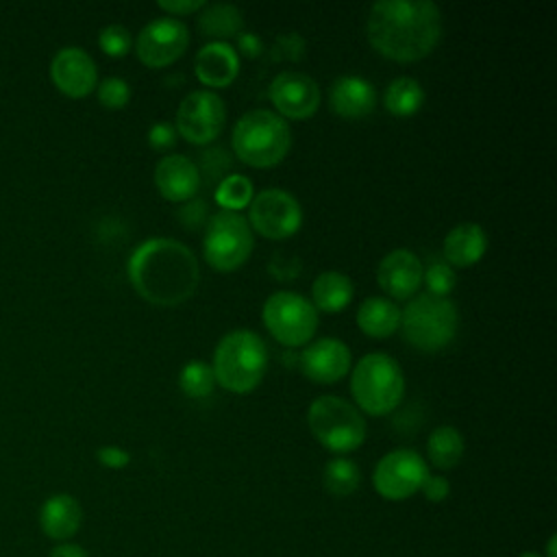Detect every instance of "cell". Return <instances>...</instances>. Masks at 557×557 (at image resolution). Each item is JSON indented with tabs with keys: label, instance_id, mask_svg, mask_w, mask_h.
Returning <instances> with one entry per match:
<instances>
[{
	"label": "cell",
	"instance_id": "6da1fadb",
	"mask_svg": "<svg viewBox=\"0 0 557 557\" xmlns=\"http://www.w3.org/2000/svg\"><path fill=\"white\" fill-rule=\"evenodd\" d=\"M366 37L385 59L416 63L442 39V11L429 0H381L366 17Z\"/></svg>",
	"mask_w": 557,
	"mask_h": 557
},
{
	"label": "cell",
	"instance_id": "7a4b0ae2",
	"mask_svg": "<svg viewBox=\"0 0 557 557\" xmlns=\"http://www.w3.org/2000/svg\"><path fill=\"white\" fill-rule=\"evenodd\" d=\"M126 274L139 298L159 307L189 300L200 281L196 255L172 237H148L135 246L126 261Z\"/></svg>",
	"mask_w": 557,
	"mask_h": 557
},
{
	"label": "cell",
	"instance_id": "3957f363",
	"mask_svg": "<svg viewBox=\"0 0 557 557\" xmlns=\"http://www.w3.org/2000/svg\"><path fill=\"white\" fill-rule=\"evenodd\" d=\"M215 385L248 394L259 387L268 370V346L259 333L250 329H233L220 337L211 361Z\"/></svg>",
	"mask_w": 557,
	"mask_h": 557
},
{
	"label": "cell",
	"instance_id": "277c9868",
	"mask_svg": "<svg viewBox=\"0 0 557 557\" xmlns=\"http://www.w3.org/2000/svg\"><path fill=\"white\" fill-rule=\"evenodd\" d=\"M231 148L248 168H274L292 148V128L270 109H250L235 122L231 131Z\"/></svg>",
	"mask_w": 557,
	"mask_h": 557
},
{
	"label": "cell",
	"instance_id": "5b68a950",
	"mask_svg": "<svg viewBox=\"0 0 557 557\" xmlns=\"http://www.w3.org/2000/svg\"><path fill=\"white\" fill-rule=\"evenodd\" d=\"M350 394L363 413L387 416L405 398L403 368L385 352H368L350 368Z\"/></svg>",
	"mask_w": 557,
	"mask_h": 557
},
{
	"label": "cell",
	"instance_id": "8992f818",
	"mask_svg": "<svg viewBox=\"0 0 557 557\" xmlns=\"http://www.w3.org/2000/svg\"><path fill=\"white\" fill-rule=\"evenodd\" d=\"M459 313L453 300L418 294L400 311V331L409 346L420 352L444 350L457 335Z\"/></svg>",
	"mask_w": 557,
	"mask_h": 557
},
{
	"label": "cell",
	"instance_id": "52a82bcc",
	"mask_svg": "<svg viewBox=\"0 0 557 557\" xmlns=\"http://www.w3.org/2000/svg\"><path fill=\"white\" fill-rule=\"evenodd\" d=\"M311 435L331 453L346 455L357 450L366 440V418L342 396L324 394L311 400L307 409Z\"/></svg>",
	"mask_w": 557,
	"mask_h": 557
},
{
	"label": "cell",
	"instance_id": "ba28073f",
	"mask_svg": "<svg viewBox=\"0 0 557 557\" xmlns=\"http://www.w3.org/2000/svg\"><path fill=\"white\" fill-rule=\"evenodd\" d=\"M255 246L246 218L237 211H218L209 215L202 235V257L218 272L242 268Z\"/></svg>",
	"mask_w": 557,
	"mask_h": 557
},
{
	"label": "cell",
	"instance_id": "9c48e42d",
	"mask_svg": "<svg viewBox=\"0 0 557 557\" xmlns=\"http://www.w3.org/2000/svg\"><path fill=\"white\" fill-rule=\"evenodd\" d=\"M265 331L285 348L307 346L318 329V311L298 292H274L261 307Z\"/></svg>",
	"mask_w": 557,
	"mask_h": 557
},
{
	"label": "cell",
	"instance_id": "30bf717a",
	"mask_svg": "<svg viewBox=\"0 0 557 557\" xmlns=\"http://www.w3.org/2000/svg\"><path fill=\"white\" fill-rule=\"evenodd\" d=\"M246 222L261 237L281 242L300 231L302 207L287 189L265 187L252 196Z\"/></svg>",
	"mask_w": 557,
	"mask_h": 557
},
{
	"label": "cell",
	"instance_id": "8fae6325",
	"mask_svg": "<svg viewBox=\"0 0 557 557\" xmlns=\"http://www.w3.org/2000/svg\"><path fill=\"white\" fill-rule=\"evenodd\" d=\"M226 124L224 100L211 89L189 91L176 109V135L191 146H207L220 137Z\"/></svg>",
	"mask_w": 557,
	"mask_h": 557
},
{
	"label": "cell",
	"instance_id": "7c38bea8",
	"mask_svg": "<svg viewBox=\"0 0 557 557\" xmlns=\"http://www.w3.org/2000/svg\"><path fill=\"white\" fill-rule=\"evenodd\" d=\"M426 476L429 466L420 453L411 448H394L376 461L372 485L385 500H405L422 487Z\"/></svg>",
	"mask_w": 557,
	"mask_h": 557
},
{
	"label": "cell",
	"instance_id": "4fadbf2b",
	"mask_svg": "<svg viewBox=\"0 0 557 557\" xmlns=\"http://www.w3.org/2000/svg\"><path fill=\"white\" fill-rule=\"evenodd\" d=\"M189 46V30L176 17H157L148 22L133 41L135 57L150 70H161L178 61Z\"/></svg>",
	"mask_w": 557,
	"mask_h": 557
},
{
	"label": "cell",
	"instance_id": "5bb4252c",
	"mask_svg": "<svg viewBox=\"0 0 557 557\" xmlns=\"http://www.w3.org/2000/svg\"><path fill=\"white\" fill-rule=\"evenodd\" d=\"M268 98L274 107V113L287 120H309L320 109V87L318 83L302 72L285 70L278 72L268 87Z\"/></svg>",
	"mask_w": 557,
	"mask_h": 557
},
{
	"label": "cell",
	"instance_id": "9a60e30c",
	"mask_svg": "<svg viewBox=\"0 0 557 557\" xmlns=\"http://www.w3.org/2000/svg\"><path fill=\"white\" fill-rule=\"evenodd\" d=\"M298 368L309 381L318 385H333L350 372L352 355L342 339L320 337L302 346L298 355Z\"/></svg>",
	"mask_w": 557,
	"mask_h": 557
},
{
	"label": "cell",
	"instance_id": "2e32d148",
	"mask_svg": "<svg viewBox=\"0 0 557 557\" xmlns=\"http://www.w3.org/2000/svg\"><path fill=\"white\" fill-rule=\"evenodd\" d=\"M52 85L67 98H85L98 87V67L78 46L61 48L50 61Z\"/></svg>",
	"mask_w": 557,
	"mask_h": 557
},
{
	"label": "cell",
	"instance_id": "e0dca14e",
	"mask_svg": "<svg viewBox=\"0 0 557 557\" xmlns=\"http://www.w3.org/2000/svg\"><path fill=\"white\" fill-rule=\"evenodd\" d=\"M422 261L407 248L387 252L376 268V283L389 300H411L422 285Z\"/></svg>",
	"mask_w": 557,
	"mask_h": 557
},
{
	"label": "cell",
	"instance_id": "ac0fdd59",
	"mask_svg": "<svg viewBox=\"0 0 557 557\" xmlns=\"http://www.w3.org/2000/svg\"><path fill=\"white\" fill-rule=\"evenodd\" d=\"M154 187L170 202H187L200 189L198 165L185 154H165L154 165Z\"/></svg>",
	"mask_w": 557,
	"mask_h": 557
},
{
	"label": "cell",
	"instance_id": "d6986e66",
	"mask_svg": "<svg viewBox=\"0 0 557 557\" xmlns=\"http://www.w3.org/2000/svg\"><path fill=\"white\" fill-rule=\"evenodd\" d=\"M329 107L344 120H361L376 107L374 85L357 74H344L329 89Z\"/></svg>",
	"mask_w": 557,
	"mask_h": 557
},
{
	"label": "cell",
	"instance_id": "ffe728a7",
	"mask_svg": "<svg viewBox=\"0 0 557 557\" xmlns=\"http://www.w3.org/2000/svg\"><path fill=\"white\" fill-rule=\"evenodd\" d=\"M194 72L205 87H228L239 74V54L228 41H209L196 52Z\"/></svg>",
	"mask_w": 557,
	"mask_h": 557
},
{
	"label": "cell",
	"instance_id": "44dd1931",
	"mask_svg": "<svg viewBox=\"0 0 557 557\" xmlns=\"http://www.w3.org/2000/svg\"><path fill=\"white\" fill-rule=\"evenodd\" d=\"M83 522V507L81 503L65 492L52 494L44 500L39 509V527L46 537L65 542L81 529Z\"/></svg>",
	"mask_w": 557,
	"mask_h": 557
},
{
	"label": "cell",
	"instance_id": "7402d4cb",
	"mask_svg": "<svg viewBox=\"0 0 557 557\" xmlns=\"http://www.w3.org/2000/svg\"><path fill=\"white\" fill-rule=\"evenodd\" d=\"M442 252L450 268H470L487 252V233L476 222H461L446 233Z\"/></svg>",
	"mask_w": 557,
	"mask_h": 557
},
{
	"label": "cell",
	"instance_id": "603a6c76",
	"mask_svg": "<svg viewBox=\"0 0 557 557\" xmlns=\"http://www.w3.org/2000/svg\"><path fill=\"white\" fill-rule=\"evenodd\" d=\"M355 320L363 335L385 339L400 329V309L394 300L385 296H370L361 300Z\"/></svg>",
	"mask_w": 557,
	"mask_h": 557
},
{
	"label": "cell",
	"instance_id": "cb8c5ba5",
	"mask_svg": "<svg viewBox=\"0 0 557 557\" xmlns=\"http://www.w3.org/2000/svg\"><path fill=\"white\" fill-rule=\"evenodd\" d=\"M355 296V285L350 276L337 270L320 272L311 283V305L322 313L344 311Z\"/></svg>",
	"mask_w": 557,
	"mask_h": 557
},
{
	"label": "cell",
	"instance_id": "d4e9b609",
	"mask_svg": "<svg viewBox=\"0 0 557 557\" xmlns=\"http://www.w3.org/2000/svg\"><path fill=\"white\" fill-rule=\"evenodd\" d=\"M244 30V13L228 2L205 4L198 11V33L211 41L235 39Z\"/></svg>",
	"mask_w": 557,
	"mask_h": 557
},
{
	"label": "cell",
	"instance_id": "484cf974",
	"mask_svg": "<svg viewBox=\"0 0 557 557\" xmlns=\"http://www.w3.org/2000/svg\"><path fill=\"white\" fill-rule=\"evenodd\" d=\"M463 448H466V444H463L459 429H455L450 424L435 426L426 440L429 461L437 470H453L461 461Z\"/></svg>",
	"mask_w": 557,
	"mask_h": 557
},
{
	"label": "cell",
	"instance_id": "4316f807",
	"mask_svg": "<svg viewBox=\"0 0 557 557\" xmlns=\"http://www.w3.org/2000/svg\"><path fill=\"white\" fill-rule=\"evenodd\" d=\"M383 104L394 117H411L424 104V89L416 78L398 76L385 87Z\"/></svg>",
	"mask_w": 557,
	"mask_h": 557
},
{
	"label": "cell",
	"instance_id": "83f0119b",
	"mask_svg": "<svg viewBox=\"0 0 557 557\" xmlns=\"http://www.w3.org/2000/svg\"><path fill=\"white\" fill-rule=\"evenodd\" d=\"M322 483H324V490L333 496H339V498L350 496L357 492V487L361 483L359 466L352 459L337 455L324 463Z\"/></svg>",
	"mask_w": 557,
	"mask_h": 557
},
{
	"label": "cell",
	"instance_id": "f1b7e54d",
	"mask_svg": "<svg viewBox=\"0 0 557 557\" xmlns=\"http://www.w3.org/2000/svg\"><path fill=\"white\" fill-rule=\"evenodd\" d=\"M252 196H255L252 181L244 174H226L213 189L215 205L222 211H237L239 213L242 209H248Z\"/></svg>",
	"mask_w": 557,
	"mask_h": 557
},
{
	"label": "cell",
	"instance_id": "f546056e",
	"mask_svg": "<svg viewBox=\"0 0 557 557\" xmlns=\"http://www.w3.org/2000/svg\"><path fill=\"white\" fill-rule=\"evenodd\" d=\"M178 387L191 400H202V398L211 396L215 389L211 363H207L202 359L187 361L178 372Z\"/></svg>",
	"mask_w": 557,
	"mask_h": 557
},
{
	"label": "cell",
	"instance_id": "4dcf8cb0",
	"mask_svg": "<svg viewBox=\"0 0 557 557\" xmlns=\"http://www.w3.org/2000/svg\"><path fill=\"white\" fill-rule=\"evenodd\" d=\"M422 283L426 285V294L446 298L455 289L457 276L444 259H433L426 270H422Z\"/></svg>",
	"mask_w": 557,
	"mask_h": 557
},
{
	"label": "cell",
	"instance_id": "1f68e13d",
	"mask_svg": "<svg viewBox=\"0 0 557 557\" xmlns=\"http://www.w3.org/2000/svg\"><path fill=\"white\" fill-rule=\"evenodd\" d=\"M98 46L100 50L111 57V59H122L131 52L133 48V37L131 30L122 24H109L104 28H100L98 33Z\"/></svg>",
	"mask_w": 557,
	"mask_h": 557
},
{
	"label": "cell",
	"instance_id": "d6a6232c",
	"mask_svg": "<svg viewBox=\"0 0 557 557\" xmlns=\"http://www.w3.org/2000/svg\"><path fill=\"white\" fill-rule=\"evenodd\" d=\"M96 96H98V102L104 107V109H111V111H117V109H124L131 100V87L124 78L120 76H109L104 81L98 83L96 87Z\"/></svg>",
	"mask_w": 557,
	"mask_h": 557
},
{
	"label": "cell",
	"instance_id": "836d02e7",
	"mask_svg": "<svg viewBox=\"0 0 557 557\" xmlns=\"http://www.w3.org/2000/svg\"><path fill=\"white\" fill-rule=\"evenodd\" d=\"M231 168V159L224 150L220 148H211L207 152L200 154V168H198V174H200V185H213V183H220L226 174V170Z\"/></svg>",
	"mask_w": 557,
	"mask_h": 557
},
{
	"label": "cell",
	"instance_id": "e575fe53",
	"mask_svg": "<svg viewBox=\"0 0 557 557\" xmlns=\"http://www.w3.org/2000/svg\"><path fill=\"white\" fill-rule=\"evenodd\" d=\"M307 44L300 33H283L274 39V59H285V61H300L305 57Z\"/></svg>",
	"mask_w": 557,
	"mask_h": 557
},
{
	"label": "cell",
	"instance_id": "d590c367",
	"mask_svg": "<svg viewBox=\"0 0 557 557\" xmlns=\"http://www.w3.org/2000/svg\"><path fill=\"white\" fill-rule=\"evenodd\" d=\"M207 205L202 202V200H198V198H191V200H187L183 207H181V211H178V222L183 224V228H187V231H194V228H198V226H205L207 224Z\"/></svg>",
	"mask_w": 557,
	"mask_h": 557
},
{
	"label": "cell",
	"instance_id": "8d00e7d4",
	"mask_svg": "<svg viewBox=\"0 0 557 557\" xmlns=\"http://www.w3.org/2000/svg\"><path fill=\"white\" fill-rule=\"evenodd\" d=\"M176 144V128L170 122H154L148 128V146L152 150H170Z\"/></svg>",
	"mask_w": 557,
	"mask_h": 557
},
{
	"label": "cell",
	"instance_id": "74e56055",
	"mask_svg": "<svg viewBox=\"0 0 557 557\" xmlns=\"http://www.w3.org/2000/svg\"><path fill=\"white\" fill-rule=\"evenodd\" d=\"M96 459L100 466L104 468H111V470H122L131 463V453L124 450L122 446H113V444H107V446H100L96 450Z\"/></svg>",
	"mask_w": 557,
	"mask_h": 557
},
{
	"label": "cell",
	"instance_id": "f35d334b",
	"mask_svg": "<svg viewBox=\"0 0 557 557\" xmlns=\"http://www.w3.org/2000/svg\"><path fill=\"white\" fill-rule=\"evenodd\" d=\"M207 2L202 0H159L157 7L168 13V17H185V15H194L198 13Z\"/></svg>",
	"mask_w": 557,
	"mask_h": 557
},
{
	"label": "cell",
	"instance_id": "ab89813d",
	"mask_svg": "<svg viewBox=\"0 0 557 557\" xmlns=\"http://www.w3.org/2000/svg\"><path fill=\"white\" fill-rule=\"evenodd\" d=\"M235 52L244 59H257L259 54H263V41L259 39L257 33L252 30H242L237 37H235Z\"/></svg>",
	"mask_w": 557,
	"mask_h": 557
},
{
	"label": "cell",
	"instance_id": "60d3db41",
	"mask_svg": "<svg viewBox=\"0 0 557 557\" xmlns=\"http://www.w3.org/2000/svg\"><path fill=\"white\" fill-rule=\"evenodd\" d=\"M420 492L424 494L426 500H431V503H442V500L448 496V492H450V483H448V479L442 476V474H429V476L424 479Z\"/></svg>",
	"mask_w": 557,
	"mask_h": 557
},
{
	"label": "cell",
	"instance_id": "b9f144b4",
	"mask_svg": "<svg viewBox=\"0 0 557 557\" xmlns=\"http://www.w3.org/2000/svg\"><path fill=\"white\" fill-rule=\"evenodd\" d=\"M50 557H89L87 550L81 544L74 542H61L50 550Z\"/></svg>",
	"mask_w": 557,
	"mask_h": 557
},
{
	"label": "cell",
	"instance_id": "7bdbcfd3",
	"mask_svg": "<svg viewBox=\"0 0 557 557\" xmlns=\"http://www.w3.org/2000/svg\"><path fill=\"white\" fill-rule=\"evenodd\" d=\"M555 546H557V535H550V537H548V544H546V557H557Z\"/></svg>",
	"mask_w": 557,
	"mask_h": 557
},
{
	"label": "cell",
	"instance_id": "ee69618b",
	"mask_svg": "<svg viewBox=\"0 0 557 557\" xmlns=\"http://www.w3.org/2000/svg\"><path fill=\"white\" fill-rule=\"evenodd\" d=\"M520 557H542L540 553H533V550H529V553H522Z\"/></svg>",
	"mask_w": 557,
	"mask_h": 557
}]
</instances>
